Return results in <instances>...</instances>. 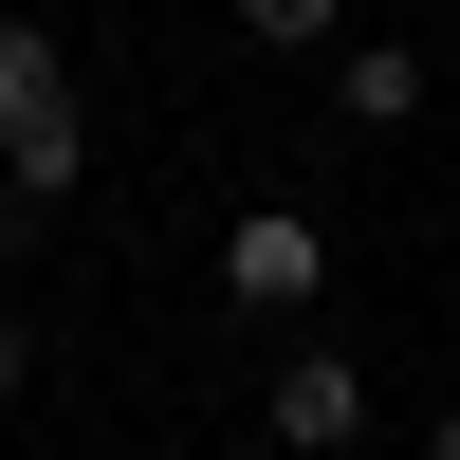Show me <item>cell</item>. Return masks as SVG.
Returning a JSON list of instances; mask_svg holds the SVG:
<instances>
[{
    "label": "cell",
    "mask_w": 460,
    "mask_h": 460,
    "mask_svg": "<svg viewBox=\"0 0 460 460\" xmlns=\"http://www.w3.org/2000/svg\"><path fill=\"white\" fill-rule=\"evenodd\" d=\"M74 166H93V129H74V56L37 19H0V184L19 203H74Z\"/></svg>",
    "instance_id": "cell-1"
},
{
    "label": "cell",
    "mask_w": 460,
    "mask_h": 460,
    "mask_svg": "<svg viewBox=\"0 0 460 460\" xmlns=\"http://www.w3.org/2000/svg\"><path fill=\"white\" fill-rule=\"evenodd\" d=\"M221 295L295 332V314L332 295V221H314V203H240V221H221Z\"/></svg>",
    "instance_id": "cell-2"
},
{
    "label": "cell",
    "mask_w": 460,
    "mask_h": 460,
    "mask_svg": "<svg viewBox=\"0 0 460 460\" xmlns=\"http://www.w3.org/2000/svg\"><path fill=\"white\" fill-rule=\"evenodd\" d=\"M258 442H277V460H350V442H368V368L295 332V350H277V387H258Z\"/></svg>",
    "instance_id": "cell-3"
},
{
    "label": "cell",
    "mask_w": 460,
    "mask_h": 460,
    "mask_svg": "<svg viewBox=\"0 0 460 460\" xmlns=\"http://www.w3.org/2000/svg\"><path fill=\"white\" fill-rule=\"evenodd\" d=\"M332 111H350V129H405V111H424V56H405V37H350V56H332Z\"/></svg>",
    "instance_id": "cell-4"
},
{
    "label": "cell",
    "mask_w": 460,
    "mask_h": 460,
    "mask_svg": "<svg viewBox=\"0 0 460 460\" xmlns=\"http://www.w3.org/2000/svg\"><path fill=\"white\" fill-rule=\"evenodd\" d=\"M240 37H258V56H332V37H350V0H240Z\"/></svg>",
    "instance_id": "cell-5"
},
{
    "label": "cell",
    "mask_w": 460,
    "mask_h": 460,
    "mask_svg": "<svg viewBox=\"0 0 460 460\" xmlns=\"http://www.w3.org/2000/svg\"><path fill=\"white\" fill-rule=\"evenodd\" d=\"M19 368H37V332H19V314H0V405H19Z\"/></svg>",
    "instance_id": "cell-6"
},
{
    "label": "cell",
    "mask_w": 460,
    "mask_h": 460,
    "mask_svg": "<svg viewBox=\"0 0 460 460\" xmlns=\"http://www.w3.org/2000/svg\"><path fill=\"white\" fill-rule=\"evenodd\" d=\"M424 460H460V405H442V424H424Z\"/></svg>",
    "instance_id": "cell-7"
}]
</instances>
